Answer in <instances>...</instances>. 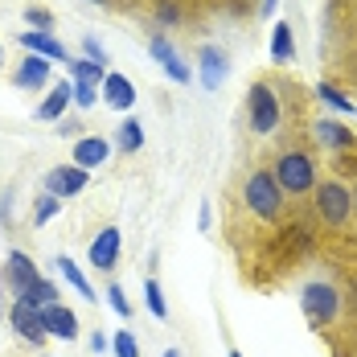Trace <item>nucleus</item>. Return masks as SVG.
I'll use <instances>...</instances> for the list:
<instances>
[{"label": "nucleus", "instance_id": "1", "mask_svg": "<svg viewBox=\"0 0 357 357\" xmlns=\"http://www.w3.org/2000/svg\"><path fill=\"white\" fill-rule=\"evenodd\" d=\"M275 185H280V193H308L312 185H317V169H312V156L308 152H284L280 160H275Z\"/></svg>", "mask_w": 357, "mask_h": 357}, {"label": "nucleus", "instance_id": "2", "mask_svg": "<svg viewBox=\"0 0 357 357\" xmlns=\"http://www.w3.org/2000/svg\"><path fill=\"white\" fill-rule=\"evenodd\" d=\"M247 206H250V214H259V218H280V210H284V193H280V185H275L271 173H250Z\"/></svg>", "mask_w": 357, "mask_h": 357}, {"label": "nucleus", "instance_id": "3", "mask_svg": "<svg viewBox=\"0 0 357 357\" xmlns=\"http://www.w3.org/2000/svg\"><path fill=\"white\" fill-rule=\"evenodd\" d=\"M317 214H321L328 226H341L345 218L354 214V193H349L341 181H324V185H317Z\"/></svg>", "mask_w": 357, "mask_h": 357}, {"label": "nucleus", "instance_id": "4", "mask_svg": "<svg viewBox=\"0 0 357 357\" xmlns=\"http://www.w3.org/2000/svg\"><path fill=\"white\" fill-rule=\"evenodd\" d=\"M250 128L259 132V136H267V132H275V123H280V99H275V91L267 86V82H255L250 86Z\"/></svg>", "mask_w": 357, "mask_h": 357}, {"label": "nucleus", "instance_id": "5", "mask_svg": "<svg viewBox=\"0 0 357 357\" xmlns=\"http://www.w3.org/2000/svg\"><path fill=\"white\" fill-rule=\"evenodd\" d=\"M300 304H304V317L312 324H328L337 317V287L333 284H308L304 287V296H300Z\"/></svg>", "mask_w": 357, "mask_h": 357}, {"label": "nucleus", "instance_id": "6", "mask_svg": "<svg viewBox=\"0 0 357 357\" xmlns=\"http://www.w3.org/2000/svg\"><path fill=\"white\" fill-rule=\"evenodd\" d=\"M86 189V169H78V165H62V169H50L45 173V193L50 197H74V193H82Z\"/></svg>", "mask_w": 357, "mask_h": 357}, {"label": "nucleus", "instance_id": "7", "mask_svg": "<svg viewBox=\"0 0 357 357\" xmlns=\"http://www.w3.org/2000/svg\"><path fill=\"white\" fill-rule=\"evenodd\" d=\"M13 324H17V333L25 337V341H33V345H41L50 333H45V324H41V308L37 304H29L25 296L13 304Z\"/></svg>", "mask_w": 357, "mask_h": 357}, {"label": "nucleus", "instance_id": "8", "mask_svg": "<svg viewBox=\"0 0 357 357\" xmlns=\"http://www.w3.org/2000/svg\"><path fill=\"white\" fill-rule=\"evenodd\" d=\"M226 70H230L226 54H222L218 45H202V54H197V78H202V86H206V91H218L222 78H226Z\"/></svg>", "mask_w": 357, "mask_h": 357}, {"label": "nucleus", "instance_id": "9", "mask_svg": "<svg viewBox=\"0 0 357 357\" xmlns=\"http://www.w3.org/2000/svg\"><path fill=\"white\" fill-rule=\"evenodd\" d=\"M148 50H152V58H156V62L169 70V78H173V82H189V78H193V70H189V66H185V62L177 58L173 41H165V37L156 33L152 41H148Z\"/></svg>", "mask_w": 357, "mask_h": 357}, {"label": "nucleus", "instance_id": "10", "mask_svg": "<svg viewBox=\"0 0 357 357\" xmlns=\"http://www.w3.org/2000/svg\"><path fill=\"white\" fill-rule=\"evenodd\" d=\"M41 324H45L50 337H62V341H74L78 337V317H74L70 308H62V304L41 308Z\"/></svg>", "mask_w": 357, "mask_h": 357}, {"label": "nucleus", "instance_id": "11", "mask_svg": "<svg viewBox=\"0 0 357 357\" xmlns=\"http://www.w3.org/2000/svg\"><path fill=\"white\" fill-rule=\"evenodd\" d=\"M4 275H8V284L17 287V296H25V291L41 280V275H37V267H33V259H29V255H21V250H13V255H8Z\"/></svg>", "mask_w": 357, "mask_h": 357}, {"label": "nucleus", "instance_id": "12", "mask_svg": "<svg viewBox=\"0 0 357 357\" xmlns=\"http://www.w3.org/2000/svg\"><path fill=\"white\" fill-rule=\"evenodd\" d=\"M107 152H111V144L103 136H82V140L74 144V165L78 169H99L107 160Z\"/></svg>", "mask_w": 357, "mask_h": 357}, {"label": "nucleus", "instance_id": "13", "mask_svg": "<svg viewBox=\"0 0 357 357\" xmlns=\"http://www.w3.org/2000/svg\"><path fill=\"white\" fill-rule=\"evenodd\" d=\"M115 259H119V230L107 226V230L91 243V263H95L99 271H111V267H115Z\"/></svg>", "mask_w": 357, "mask_h": 357}, {"label": "nucleus", "instance_id": "14", "mask_svg": "<svg viewBox=\"0 0 357 357\" xmlns=\"http://www.w3.org/2000/svg\"><path fill=\"white\" fill-rule=\"evenodd\" d=\"M21 45H25V50H29V54H37V58H50V62H70V58H66V45H62V41H54V37L50 33H29V29H25V33H21Z\"/></svg>", "mask_w": 357, "mask_h": 357}, {"label": "nucleus", "instance_id": "15", "mask_svg": "<svg viewBox=\"0 0 357 357\" xmlns=\"http://www.w3.org/2000/svg\"><path fill=\"white\" fill-rule=\"evenodd\" d=\"M13 82H17V86H25V91L45 86V82H50V58H37V54H29V58L21 62V70L13 74Z\"/></svg>", "mask_w": 357, "mask_h": 357}, {"label": "nucleus", "instance_id": "16", "mask_svg": "<svg viewBox=\"0 0 357 357\" xmlns=\"http://www.w3.org/2000/svg\"><path fill=\"white\" fill-rule=\"evenodd\" d=\"M103 99H107V107L128 111L136 103V86H132L123 74H107V78H103Z\"/></svg>", "mask_w": 357, "mask_h": 357}, {"label": "nucleus", "instance_id": "17", "mask_svg": "<svg viewBox=\"0 0 357 357\" xmlns=\"http://www.w3.org/2000/svg\"><path fill=\"white\" fill-rule=\"evenodd\" d=\"M70 103H74V86H70V82H58V86L50 91V99L37 107V119H58Z\"/></svg>", "mask_w": 357, "mask_h": 357}, {"label": "nucleus", "instance_id": "18", "mask_svg": "<svg viewBox=\"0 0 357 357\" xmlns=\"http://www.w3.org/2000/svg\"><path fill=\"white\" fill-rule=\"evenodd\" d=\"M317 140L324 148H354V132L337 119H324V123H317Z\"/></svg>", "mask_w": 357, "mask_h": 357}, {"label": "nucleus", "instance_id": "19", "mask_svg": "<svg viewBox=\"0 0 357 357\" xmlns=\"http://www.w3.org/2000/svg\"><path fill=\"white\" fill-rule=\"evenodd\" d=\"M291 50H296V45H291V25L280 21V25H275V33H271V58H275V62H287V58H291Z\"/></svg>", "mask_w": 357, "mask_h": 357}, {"label": "nucleus", "instance_id": "20", "mask_svg": "<svg viewBox=\"0 0 357 357\" xmlns=\"http://www.w3.org/2000/svg\"><path fill=\"white\" fill-rule=\"evenodd\" d=\"M58 271H62V275H66V280L74 284V291H82L86 300H95V291H91V284H86V275L74 267V259H66V255H62V259H58Z\"/></svg>", "mask_w": 357, "mask_h": 357}, {"label": "nucleus", "instance_id": "21", "mask_svg": "<svg viewBox=\"0 0 357 357\" xmlns=\"http://www.w3.org/2000/svg\"><path fill=\"white\" fill-rule=\"evenodd\" d=\"M66 70L78 78V82H99V78H107L99 62H91V58H82V62H66Z\"/></svg>", "mask_w": 357, "mask_h": 357}, {"label": "nucleus", "instance_id": "22", "mask_svg": "<svg viewBox=\"0 0 357 357\" xmlns=\"http://www.w3.org/2000/svg\"><path fill=\"white\" fill-rule=\"evenodd\" d=\"M25 300H29V304H37V308H50V304L58 300V287L45 284V280H37V284L25 291Z\"/></svg>", "mask_w": 357, "mask_h": 357}, {"label": "nucleus", "instance_id": "23", "mask_svg": "<svg viewBox=\"0 0 357 357\" xmlns=\"http://www.w3.org/2000/svg\"><path fill=\"white\" fill-rule=\"evenodd\" d=\"M140 144H144V132H140V123H136V119L119 123V148H123V152H136Z\"/></svg>", "mask_w": 357, "mask_h": 357}, {"label": "nucleus", "instance_id": "24", "mask_svg": "<svg viewBox=\"0 0 357 357\" xmlns=\"http://www.w3.org/2000/svg\"><path fill=\"white\" fill-rule=\"evenodd\" d=\"M144 296H148V312L165 321V312H169V308H165V296H160V284H156V280H148V284H144Z\"/></svg>", "mask_w": 357, "mask_h": 357}, {"label": "nucleus", "instance_id": "25", "mask_svg": "<svg viewBox=\"0 0 357 357\" xmlns=\"http://www.w3.org/2000/svg\"><path fill=\"white\" fill-rule=\"evenodd\" d=\"M317 95H321V99L328 103V107H337V111H354V103H349V99H345L341 91H333L328 82H324V86H317Z\"/></svg>", "mask_w": 357, "mask_h": 357}, {"label": "nucleus", "instance_id": "26", "mask_svg": "<svg viewBox=\"0 0 357 357\" xmlns=\"http://www.w3.org/2000/svg\"><path fill=\"white\" fill-rule=\"evenodd\" d=\"M95 99H99L95 82H74V103L78 107H95Z\"/></svg>", "mask_w": 357, "mask_h": 357}, {"label": "nucleus", "instance_id": "27", "mask_svg": "<svg viewBox=\"0 0 357 357\" xmlns=\"http://www.w3.org/2000/svg\"><path fill=\"white\" fill-rule=\"evenodd\" d=\"M115 357H140V345L132 333H115Z\"/></svg>", "mask_w": 357, "mask_h": 357}, {"label": "nucleus", "instance_id": "28", "mask_svg": "<svg viewBox=\"0 0 357 357\" xmlns=\"http://www.w3.org/2000/svg\"><path fill=\"white\" fill-rule=\"evenodd\" d=\"M25 21H29V25H37V33H45V29L54 25V17H50V8H33V4L25 8Z\"/></svg>", "mask_w": 357, "mask_h": 357}, {"label": "nucleus", "instance_id": "29", "mask_svg": "<svg viewBox=\"0 0 357 357\" xmlns=\"http://www.w3.org/2000/svg\"><path fill=\"white\" fill-rule=\"evenodd\" d=\"M107 300H111V308H115V312H119L123 321L132 317V304H128V296H123V287H115V284H111V287H107Z\"/></svg>", "mask_w": 357, "mask_h": 357}, {"label": "nucleus", "instance_id": "30", "mask_svg": "<svg viewBox=\"0 0 357 357\" xmlns=\"http://www.w3.org/2000/svg\"><path fill=\"white\" fill-rule=\"evenodd\" d=\"M82 50H86V58H91V62H99V66H107V50H103V45L95 41V37H86V41H82Z\"/></svg>", "mask_w": 357, "mask_h": 357}, {"label": "nucleus", "instance_id": "31", "mask_svg": "<svg viewBox=\"0 0 357 357\" xmlns=\"http://www.w3.org/2000/svg\"><path fill=\"white\" fill-rule=\"evenodd\" d=\"M54 214H58V197H50V193H45V197L37 202V222H50Z\"/></svg>", "mask_w": 357, "mask_h": 357}, {"label": "nucleus", "instance_id": "32", "mask_svg": "<svg viewBox=\"0 0 357 357\" xmlns=\"http://www.w3.org/2000/svg\"><path fill=\"white\" fill-rule=\"evenodd\" d=\"M275 4H280V0H263V17H271V13H275Z\"/></svg>", "mask_w": 357, "mask_h": 357}, {"label": "nucleus", "instance_id": "33", "mask_svg": "<svg viewBox=\"0 0 357 357\" xmlns=\"http://www.w3.org/2000/svg\"><path fill=\"white\" fill-rule=\"evenodd\" d=\"M165 357H181V354H177V349H169V354H165Z\"/></svg>", "mask_w": 357, "mask_h": 357}, {"label": "nucleus", "instance_id": "34", "mask_svg": "<svg viewBox=\"0 0 357 357\" xmlns=\"http://www.w3.org/2000/svg\"><path fill=\"white\" fill-rule=\"evenodd\" d=\"M0 62H4V45H0Z\"/></svg>", "mask_w": 357, "mask_h": 357}, {"label": "nucleus", "instance_id": "35", "mask_svg": "<svg viewBox=\"0 0 357 357\" xmlns=\"http://www.w3.org/2000/svg\"><path fill=\"white\" fill-rule=\"evenodd\" d=\"M230 357H243V354H230Z\"/></svg>", "mask_w": 357, "mask_h": 357}, {"label": "nucleus", "instance_id": "36", "mask_svg": "<svg viewBox=\"0 0 357 357\" xmlns=\"http://www.w3.org/2000/svg\"><path fill=\"white\" fill-rule=\"evenodd\" d=\"M354 206H357V193H354Z\"/></svg>", "mask_w": 357, "mask_h": 357}, {"label": "nucleus", "instance_id": "37", "mask_svg": "<svg viewBox=\"0 0 357 357\" xmlns=\"http://www.w3.org/2000/svg\"><path fill=\"white\" fill-rule=\"evenodd\" d=\"M95 4H103V0H95Z\"/></svg>", "mask_w": 357, "mask_h": 357}]
</instances>
